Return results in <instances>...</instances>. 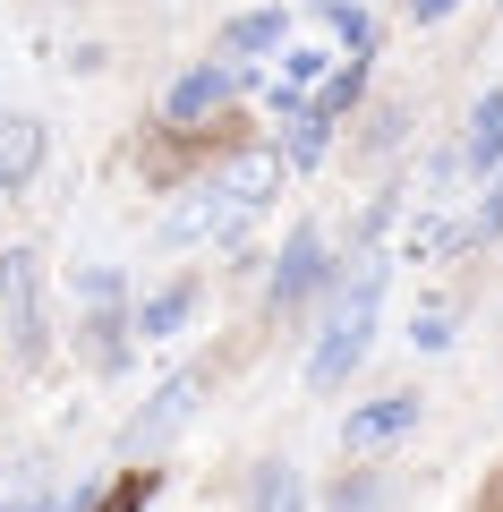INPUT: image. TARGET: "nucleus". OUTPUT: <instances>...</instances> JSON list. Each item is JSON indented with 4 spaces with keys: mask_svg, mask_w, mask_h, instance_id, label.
Listing matches in <instances>:
<instances>
[{
    "mask_svg": "<svg viewBox=\"0 0 503 512\" xmlns=\"http://www.w3.org/2000/svg\"><path fill=\"white\" fill-rule=\"evenodd\" d=\"M333 512H384V487L376 478H342L333 487Z\"/></svg>",
    "mask_w": 503,
    "mask_h": 512,
    "instance_id": "19",
    "label": "nucleus"
},
{
    "mask_svg": "<svg viewBox=\"0 0 503 512\" xmlns=\"http://www.w3.org/2000/svg\"><path fill=\"white\" fill-rule=\"evenodd\" d=\"M197 393H205V367H171V376L145 393V410L128 419L120 444H128V453H154V444H171L188 419H197Z\"/></svg>",
    "mask_w": 503,
    "mask_h": 512,
    "instance_id": "3",
    "label": "nucleus"
},
{
    "mask_svg": "<svg viewBox=\"0 0 503 512\" xmlns=\"http://www.w3.org/2000/svg\"><path fill=\"white\" fill-rule=\"evenodd\" d=\"M324 146H333V120H324L316 103L290 111V163H324Z\"/></svg>",
    "mask_w": 503,
    "mask_h": 512,
    "instance_id": "17",
    "label": "nucleus"
},
{
    "mask_svg": "<svg viewBox=\"0 0 503 512\" xmlns=\"http://www.w3.org/2000/svg\"><path fill=\"white\" fill-rule=\"evenodd\" d=\"M401 9H410V18H418V26H444V18H452V9H461V0H401Z\"/></svg>",
    "mask_w": 503,
    "mask_h": 512,
    "instance_id": "22",
    "label": "nucleus"
},
{
    "mask_svg": "<svg viewBox=\"0 0 503 512\" xmlns=\"http://www.w3.org/2000/svg\"><path fill=\"white\" fill-rule=\"evenodd\" d=\"M239 222H248V205H239V197H222V188L205 180V188H188V197L171 205V222H162V248H197V239H231Z\"/></svg>",
    "mask_w": 503,
    "mask_h": 512,
    "instance_id": "4",
    "label": "nucleus"
},
{
    "mask_svg": "<svg viewBox=\"0 0 503 512\" xmlns=\"http://www.w3.org/2000/svg\"><path fill=\"white\" fill-rule=\"evenodd\" d=\"M469 171H503V86L478 94V111H469Z\"/></svg>",
    "mask_w": 503,
    "mask_h": 512,
    "instance_id": "11",
    "label": "nucleus"
},
{
    "mask_svg": "<svg viewBox=\"0 0 503 512\" xmlns=\"http://www.w3.org/2000/svg\"><path fill=\"white\" fill-rule=\"evenodd\" d=\"M248 512H307V487L290 461H265V470L248 478Z\"/></svg>",
    "mask_w": 503,
    "mask_h": 512,
    "instance_id": "14",
    "label": "nucleus"
},
{
    "mask_svg": "<svg viewBox=\"0 0 503 512\" xmlns=\"http://www.w3.org/2000/svg\"><path fill=\"white\" fill-rule=\"evenodd\" d=\"M231 86H239V69H222V60H205V69H188L180 86L162 94V111H171V128H197L205 111H222V103H231Z\"/></svg>",
    "mask_w": 503,
    "mask_h": 512,
    "instance_id": "8",
    "label": "nucleus"
},
{
    "mask_svg": "<svg viewBox=\"0 0 503 512\" xmlns=\"http://www.w3.org/2000/svg\"><path fill=\"white\" fill-rule=\"evenodd\" d=\"M282 154H273V146H248V154H222V163H214V188H222V197H239V205H248V214H256V205H273V197H282Z\"/></svg>",
    "mask_w": 503,
    "mask_h": 512,
    "instance_id": "5",
    "label": "nucleus"
},
{
    "mask_svg": "<svg viewBox=\"0 0 503 512\" xmlns=\"http://www.w3.org/2000/svg\"><path fill=\"white\" fill-rule=\"evenodd\" d=\"M128 333H137V316H111V299H94V316H86V359L103 367V376L128 359Z\"/></svg>",
    "mask_w": 503,
    "mask_h": 512,
    "instance_id": "13",
    "label": "nucleus"
},
{
    "mask_svg": "<svg viewBox=\"0 0 503 512\" xmlns=\"http://www.w3.org/2000/svg\"><path fill=\"white\" fill-rule=\"evenodd\" d=\"M188 316H197V282H171V291L137 299V342H171V333H188Z\"/></svg>",
    "mask_w": 503,
    "mask_h": 512,
    "instance_id": "10",
    "label": "nucleus"
},
{
    "mask_svg": "<svg viewBox=\"0 0 503 512\" xmlns=\"http://www.w3.org/2000/svg\"><path fill=\"white\" fill-rule=\"evenodd\" d=\"M43 171V120L35 111H0V188H26Z\"/></svg>",
    "mask_w": 503,
    "mask_h": 512,
    "instance_id": "9",
    "label": "nucleus"
},
{
    "mask_svg": "<svg viewBox=\"0 0 503 512\" xmlns=\"http://www.w3.org/2000/svg\"><path fill=\"white\" fill-rule=\"evenodd\" d=\"M316 26L342 43L350 60H376V18H367L359 0H316Z\"/></svg>",
    "mask_w": 503,
    "mask_h": 512,
    "instance_id": "12",
    "label": "nucleus"
},
{
    "mask_svg": "<svg viewBox=\"0 0 503 512\" xmlns=\"http://www.w3.org/2000/svg\"><path fill=\"white\" fill-rule=\"evenodd\" d=\"M376 308H384V265H367V274L350 282V299L333 308V325H324V342L307 350V393H342V384L359 376L367 342H376Z\"/></svg>",
    "mask_w": 503,
    "mask_h": 512,
    "instance_id": "1",
    "label": "nucleus"
},
{
    "mask_svg": "<svg viewBox=\"0 0 503 512\" xmlns=\"http://www.w3.org/2000/svg\"><path fill=\"white\" fill-rule=\"evenodd\" d=\"M282 35H290V9H248V18L222 26V43H231V52H273Z\"/></svg>",
    "mask_w": 503,
    "mask_h": 512,
    "instance_id": "15",
    "label": "nucleus"
},
{
    "mask_svg": "<svg viewBox=\"0 0 503 512\" xmlns=\"http://www.w3.org/2000/svg\"><path fill=\"white\" fill-rule=\"evenodd\" d=\"M342 60H350V52H316V43H307V52H290V60H282V86H290V94H307V86H324V77L342 69Z\"/></svg>",
    "mask_w": 503,
    "mask_h": 512,
    "instance_id": "18",
    "label": "nucleus"
},
{
    "mask_svg": "<svg viewBox=\"0 0 503 512\" xmlns=\"http://www.w3.org/2000/svg\"><path fill=\"white\" fill-rule=\"evenodd\" d=\"M410 427H418V393H384V402H367V410L342 419V444H350V453H376V444L410 436Z\"/></svg>",
    "mask_w": 503,
    "mask_h": 512,
    "instance_id": "7",
    "label": "nucleus"
},
{
    "mask_svg": "<svg viewBox=\"0 0 503 512\" xmlns=\"http://www.w3.org/2000/svg\"><path fill=\"white\" fill-rule=\"evenodd\" d=\"M0 342H9V359H18V367L43 359V265L26 248L0 256Z\"/></svg>",
    "mask_w": 503,
    "mask_h": 512,
    "instance_id": "2",
    "label": "nucleus"
},
{
    "mask_svg": "<svg viewBox=\"0 0 503 512\" xmlns=\"http://www.w3.org/2000/svg\"><path fill=\"white\" fill-rule=\"evenodd\" d=\"M359 94H367V60H342V69H333V77L316 86V111H324V120H342V111L359 103Z\"/></svg>",
    "mask_w": 503,
    "mask_h": 512,
    "instance_id": "16",
    "label": "nucleus"
},
{
    "mask_svg": "<svg viewBox=\"0 0 503 512\" xmlns=\"http://www.w3.org/2000/svg\"><path fill=\"white\" fill-rule=\"evenodd\" d=\"M410 342H418V350H452V316H444V308L410 316Z\"/></svg>",
    "mask_w": 503,
    "mask_h": 512,
    "instance_id": "20",
    "label": "nucleus"
},
{
    "mask_svg": "<svg viewBox=\"0 0 503 512\" xmlns=\"http://www.w3.org/2000/svg\"><path fill=\"white\" fill-rule=\"evenodd\" d=\"M316 282H324V231H316V222H299L290 248H282V265H273V282H265V299H273V308H299Z\"/></svg>",
    "mask_w": 503,
    "mask_h": 512,
    "instance_id": "6",
    "label": "nucleus"
},
{
    "mask_svg": "<svg viewBox=\"0 0 503 512\" xmlns=\"http://www.w3.org/2000/svg\"><path fill=\"white\" fill-rule=\"evenodd\" d=\"M478 239H503V171L486 180V197H478V222H469Z\"/></svg>",
    "mask_w": 503,
    "mask_h": 512,
    "instance_id": "21",
    "label": "nucleus"
}]
</instances>
